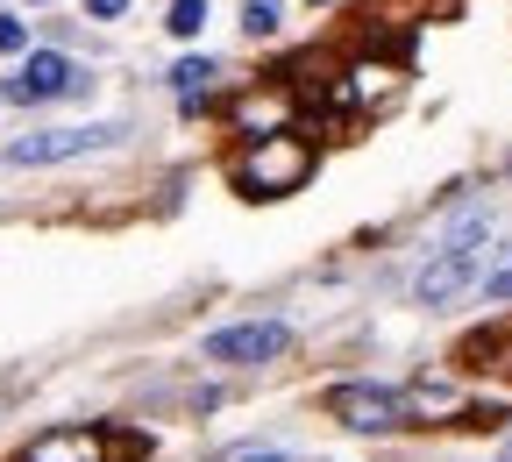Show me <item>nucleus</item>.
Wrapping results in <instances>:
<instances>
[{
    "label": "nucleus",
    "instance_id": "1",
    "mask_svg": "<svg viewBox=\"0 0 512 462\" xmlns=\"http://www.w3.org/2000/svg\"><path fill=\"white\" fill-rule=\"evenodd\" d=\"M306 178H313V143L299 136H256L235 157V192H249V200H285Z\"/></svg>",
    "mask_w": 512,
    "mask_h": 462
},
{
    "label": "nucleus",
    "instance_id": "2",
    "mask_svg": "<svg viewBox=\"0 0 512 462\" xmlns=\"http://www.w3.org/2000/svg\"><path fill=\"white\" fill-rule=\"evenodd\" d=\"M328 413L356 434H399L413 427V391H392V384H342L328 391Z\"/></svg>",
    "mask_w": 512,
    "mask_h": 462
},
{
    "label": "nucleus",
    "instance_id": "3",
    "mask_svg": "<svg viewBox=\"0 0 512 462\" xmlns=\"http://www.w3.org/2000/svg\"><path fill=\"white\" fill-rule=\"evenodd\" d=\"M107 143H121V121L43 128V136H22V143H8V164H22V171H36V164H72V157H93V150H107Z\"/></svg>",
    "mask_w": 512,
    "mask_h": 462
},
{
    "label": "nucleus",
    "instance_id": "4",
    "mask_svg": "<svg viewBox=\"0 0 512 462\" xmlns=\"http://www.w3.org/2000/svg\"><path fill=\"white\" fill-rule=\"evenodd\" d=\"M285 349H292V320H235V327H214L207 335L214 363H271Z\"/></svg>",
    "mask_w": 512,
    "mask_h": 462
},
{
    "label": "nucleus",
    "instance_id": "5",
    "mask_svg": "<svg viewBox=\"0 0 512 462\" xmlns=\"http://www.w3.org/2000/svg\"><path fill=\"white\" fill-rule=\"evenodd\" d=\"M477 249H441V256H427L420 263V278H413V299L420 306H448V299H463L470 285H477Z\"/></svg>",
    "mask_w": 512,
    "mask_h": 462
},
{
    "label": "nucleus",
    "instance_id": "6",
    "mask_svg": "<svg viewBox=\"0 0 512 462\" xmlns=\"http://www.w3.org/2000/svg\"><path fill=\"white\" fill-rule=\"evenodd\" d=\"M57 93H79V64L64 50H29L22 79H8V100L15 107H36V100H57Z\"/></svg>",
    "mask_w": 512,
    "mask_h": 462
},
{
    "label": "nucleus",
    "instance_id": "7",
    "mask_svg": "<svg viewBox=\"0 0 512 462\" xmlns=\"http://www.w3.org/2000/svg\"><path fill=\"white\" fill-rule=\"evenodd\" d=\"M114 448H107V434L100 427H50V434H36L15 462H107Z\"/></svg>",
    "mask_w": 512,
    "mask_h": 462
},
{
    "label": "nucleus",
    "instance_id": "8",
    "mask_svg": "<svg viewBox=\"0 0 512 462\" xmlns=\"http://www.w3.org/2000/svg\"><path fill=\"white\" fill-rule=\"evenodd\" d=\"M214 79H221V64H214V57H185V64H171V93H178L185 107H200Z\"/></svg>",
    "mask_w": 512,
    "mask_h": 462
},
{
    "label": "nucleus",
    "instance_id": "9",
    "mask_svg": "<svg viewBox=\"0 0 512 462\" xmlns=\"http://www.w3.org/2000/svg\"><path fill=\"white\" fill-rule=\"evenodd\" d=\"M200 22H207V0H171V8H164L171 36H200Z\"/></svg>",
    "mask_w": 512,
    "mask_h": 462
},
{
    "label": "nucleus",
    "instance_id": "10",
    "mask_svg": "<svg viewBox=\"0 0 512 462\" xmlns=\"http://www.w3.org/2000/svg\"><path fill=\"white\" fill-rule=\"evenodd\" d=\"M242 29H249V36H278V0H249V8H242Z\"/></svg>",
    "mask_w": 512,
    "mask_h": 462
},
{
    "label": "nucleus",
    "instance_id": "11",
    "mask_svg": "<svg viewBox=\"0 0 512 462\" xmlns=\"http://www.w3.org/2000/svg\"><path fill=\"white\" fill-rule=\"evenodd\" d=\"M22 50H29V22L0 15V57H22Z\"/></svg>",
    "mask_w": 512,
    "mask_h": 462
},
{
    "label": "nucleus",
    "instance_id": "12",
    "mask_svg": "<svg viewBox=\"0 0 512 462\" xmlns=\"http://www.w3.org/2000/svg\"><path fill=\"white\" fill-rule=\"evenodd\" d=\"M86 15H93V22H121V15H128V0H86Z\"/></svg>",
    "mask_w": 512,
    "mask_h": 462
},
{
    "label": "nucleus",
    "instance_id": "13",
    "mask_svg": "<svg viewBox=\"0 0 512 462\" xmlns=\"http://www.w3.org/2000/svg\"><path fill=\"white\" fill-rule=\"evenodd\" d=\"M484 292H491V299H512V263H505V271H491V278H484Z\"/></svg>",
    "mask_w": 512,
    "mask_h": 462
},
{
    "label": "nucleus",
    "instance_id": "14",
    "mask_svg": "<svg viewBox=\"0 0 512 462\" xmlns=\"http://www.w3.org/2000/svg\"><path fill=\"white\" fill-rule=\"evenodd\" d=\"M498 462H512V441H505V455H498Z\"/></svg>",
    "mask_w": 512,
    "mask_h": 462
},
{
    "label": "nucleus",
    "instance_id": "15",
    "mask_svg": "<svg viewBox=\"0 0 512 462\" xmlns=\"http://www.w3.org/2000/svg\"><path fill=\"white\" fill-rule=\"evenodd\" d=\"M256 462H278V455H256Z\"/></svg>",
    "mask_w": 512,
    "mask_h": 462
}]
</instances>
